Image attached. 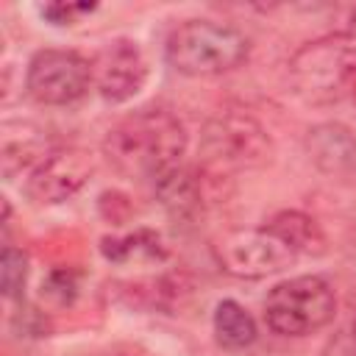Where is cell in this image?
Returning a JSON list of instances; mask_svg holds the SVG:
<instances>
[{"label":"cell","mask_w":356,"mask_h":356,"mask_svg":"<svg viewBox=\"0 0 356 356\" xmlns=\"http://www.w3.org/2000/svg\"><path fill=\"white\" fill-rule=\"evenodd\" d=\"M106 159L131 178L159 181L181 167L186 153V128L167 108H142L122 117L103 139Z\"/></svg>","instance_id":"1"},{"label":"cell","mask_w":356,"mask_h":356,"mask_svg":"<svg viewBox=\"0 0 356 356\" xmlns=\"http://www.w3.org/2000/svg\"><path fill=\"white\" fill-rule=\"evenodd\" d=\"M292 89L314 106L334 103L356 83V31L325 33L300 44L289 58Z\"/></svg>","instance_id":"2"},{"label":"cell","mask_w":356,"mask_h":356,"mask_svg":"<svg viewBox=\"0 0 356 356\" xmlns=\"http://www.w3.org/2000/svg\"><path fill=\"white\" fill-rule=\"evenodd\" d=\"M164 53L175 72L189 78H211L245 64L250 42L234 25L214 19H186L170 33Z\"/></svg>","instance_id":"3"},{"label":"cell","mask_w":356,"mask_h":356,"mask_svg":"<svg viewBox=\"0 0 356 356\" xmlns=\"http://www.w3.org/2000/svg\"><path fill=\"white\" fill-rule=\"evenodd\" d=\"M337 314V295L323 275H295L264 298V323L278 337H309Z\"/></svg>","instance_id":"4"},{"label":"cell","mask_w":356,"mask_h":356,"mask_svg":"<svg viewBox=\"0 0 356 356\" xmlns=\"http://www.w3.org/2000/svg\"><path fill=\"white\" fill-rule=\"evenodd\" d=\"M203 153L209 164L222 170H250L261 167L270 153L273 142L259 120L245 111H220L203 128Z\"/></svg>","instance_id":"5"},{"label":"cell","mask_w":356,"mask_h":356,"mask_svg":"<svg viewBox=\"0 0 356 356\" xmlns=\"http://www.w3.org/2000/svg\"><path fill=\"white\" fill-rule=\"evenodd\" d=\"M92 61L75 50H36L28 61L25 89L42 106H70L86 95Z\"/></svg>","instance_id":"6"},{"label":"cell","mask_w":356,"mask_h":356,"mask_svg":"<svg viewBox=\"0 0 356 356\" xmlns=\"http://www.w3.org/2000/svg\"><path fill=\"white\" fill-rule=\"evenodd\" d=\"M214 259L225 273L236 278H264L281 273L298 256L261 225L222 234L214 242Z\"/></svg>","instance_id":"7"},{"label":"cell","mask_w":356,"mask_h":356,"mask_svg":"<svg viewBox=\"0 0 356 356\" xmlns=\"http://www.w3.org/2000/svg\"><path fill=\"white\" fill-rule=\"evenodd\" d=\"M92 170L95 164L81 147H56L28 172L25 192L39 206L64 203L89 181Z\"/></svg>","instance_id":"8"},{"label":"cell","mask_w":356,"mask_h":356,"mask_svg":"<svg viewBox=\"0 0 356 356\" xmlns=\"http://www.w3.org/2000/svg\"><path fill=\"white\" fill-rule=\"evenodd\" d=\"M147 81V61L136 42L117 39L106 44L92 61V83L108 103H125L142 92Z\"/></svg>","instance_id":"9"},{"label":"cell","mask_w":356,"mask_h":356,"mask_svg":"<svg viewBox=\"0 0 356 356\" xmlns=\"http://www.w3.org/2000/svg\"><path fill=\"white\" fill-rule=\"evenodd\" d=\"M309 159L328 175L356 170V134L342 122H320L306 136Z\"/></svg>","instance_id":"10"},{"label":"cell","mask_w":356,"mask_h":356,"mask_svg":"<svg viewBox=\"0 0 356 356\" xmlns=\"http://www.w3.org/2000/svg\"><path fill=\"white\" fill-rule=\"evenodd\" d=\"M56 147L47 142V134L28 122H6L0 134V161L3 175L11 178L19 170H33Z\"/></svg>","instance_id":"11"},{"label":"cell","mask_w":356,"mask_h":356,"mask_svg":"<svg viewBox=\"0 0 356 356\" xmlns=\"http://www.w3.org/2000/svg\"><path fill=\"white\" fill-rule=\"evenodd\" d=\"M153 186H156L159 203L164 206V211L170 217L189 220L203 211L206 181H203V172H197L192 167H175L167 175H161L159 181H153Z\"/></svg>","instance_id":"12"},{"label":"cell","mask_w":356,"mask_h":356,"mask_svg":"<svg viewBox=\"0 0 356 356\" xmlns=\"http://www.w3.org/2000/svg\"><path fill=\"white\" fill-rule=\"evenodd\" d=\"M264 228L281 242L286 245L295 256H325L328 253V236L320 228V222L314 217H309L306 211L298 209H286L270 217V222H264Z\"/></svg>","instance_id":"13"},{"label":"cell","mask_w":356,"mask_h":356,"mask_svg":"<svg viewBox=\"0 0 356 356\" xmlns=\"http://www.w3.org/2000/svg\"><path fill=\"white\" fill-rule=\"evenodd\" d=\"M100 253L108 261H117V264L139 261V259H150V261L167 259V250H164L159 234L147 231V228H139V231L125 234V236H103L100 239Z\"/></svg>","instance_id":"14"},{"label":"cell","mask_w":356,"mask_h":356,"mask_svg":"<svg viewBox=\"0 0 356 356\" xmlns=\"http://www.w3.org/2000/svg\"><path fill=\"white\" fill-rule=\"evenodd\" d=\"M214 334L217 342L225 348H248L256 339V320L250 312L236 300H220L214 309Z\"/></svg>","instance_id":"15"},{"label":"cell","mask_w":356,"mask_h":356,"mask_svg":"<svg viewBox=\"0 0 356 356\" xmlns=\"http://www.w3.org/2000/svg\"><path fill=\"white\" fill-rule=\"evenodd\" d=\"M25 281H28V256L14 248L6 245L3 256H0V289L6 300H19L25 292Z\"/></svg>","instance_id":"16"},{"label":"cell","mask_w":356,"mask_h":356,"mask_svg":"<svg viewBox=\"0 0 356 356\" xmlns=\"http://www.w3.org/2000/svg\"><path fill=\"white\" fill-rule=\"evenodd\" d=\"M97 8V3H47L42 6V17L50 19L53 25H72L78 17L92 14Z\"/></svg>","instance_id":"17"},{"label":"cell","mask_w":356,"mask_h":356,"mask_svg":"<svg viewBox=\"0 0 356 356\" xmlns=\"http://www.w3.org/2000/svg\"><path fill=\"white\" fill-rule=\"evenodd\" d=\"M75 289H78V284H75V275L70 270H56V273H50L47 284H42V295H56L61 303L72 300Z\"/></svg>","instance_id":"18"},{"label":"cell","mask_w":356,"mask_h":356,"mask_svg":"<svg viewBox=\"0 0 356 356\" xmlns=\"http://www.w3.org/2000/svg\"><path fill=\"white\" fill-rule=\"evenodd\" d=\"M353 339H356V323H353Z\"/></svg>","instance_id":"19"}]
</instances>
